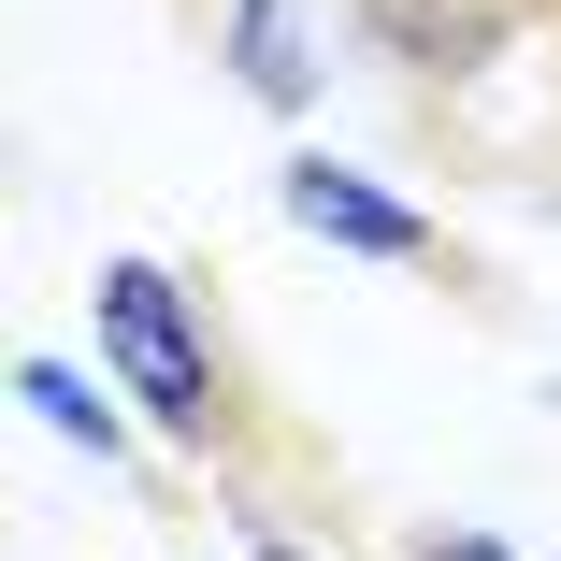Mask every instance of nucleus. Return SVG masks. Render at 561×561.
Listing matches in <instances>:
<instances>
[{
    "instance_id": "1",
    "label": "nucleus",
    "mask_w": 561,
    "mask_h": 561,
    "mask_svg": "<svg viewBox=\"0 0 561 561\" xmlns=\"http://www.w3.org/2000/svg\"><path fill=\"white\" fill-rule=\"evenodd\" d=\"M87 346L159 432V461H202L216 490L260 476V403H245V360H231V317L202 302V274H173L159 245H101L87 260Z\"/></svg>"
},
{
    "instance_id": "2",
    "label": "nucleus",
    "mask_w": 561,
    "mask_h": 561,
    "mask_svg": "<svg viewBox=\"0 0 561 561\" xmlns=\"http://www.w3.org/2000/svg\"><path fill=\"white\" fill-rule=\"evenodd\" d=\"M274 216H288L302 245L360 260V274H417V288H476V302H490V274L461 260V231H446L432 202H403L389 173L331 159V145H288V159H274Z\"/></svg>"
},
{
    "instance_id": "3",
    "label": "nucleus",
    "mask_w": 561,
    "mask_h": 561,
    "mask_svg": "<svg viewBox=\"0 0 561 561\" xmlns=\"http://www.w3.org/2000/svg\"><path fill=\"white\" fill-rule=\"evenodd\" d=\"M346 30H360L417 101H461V87L533 30V0H346Z\"/></svg>"
},
{
    "instance_id": "4",
    "label": "nucleus",
    "mask_w": 561,
    "mask_h": 561,
    "mask_svg": "<svg viewBox=\"0 0 561 561\" xmlns=\"http://www.w3.org/2000/svg\"><path fill=\"white\" fill-rule=\"evenodd\" d=\"M15 417H30L44 446H72V461L159 490V432H145V403H130L116 375H87L72 346H15Z\"/></svg>"
},
{
    "instance_id": "5",
    "label": "nucleus",
    "mask_w": 561,
    "mask_h": 561,
    "mask_svg": "<svg viewBox=\"0 0 561 561\" xmlns=\"http://www.w3.org/2000/svg\"><path fill=\"white\" fill-rule=\"evenodd\" d=\"M202 44H216V87H245L260 116H317L331 101V58H317V0H202Z\"/></svg>"
},
{
    "instance_id": "6",
    "label": "nucleus",
    "mask_w": 561,
    "mask_h": 561,
    "mask_svg": "<svg viewBox=\"0 0 561 561\" xmlns=\"http://www.w3.org/2000/svg\"><path fill=\"white\" fill-rule=\"evenodd\" d=\"M216 533H231V561H346V547H331V533H302L260 476H231V490H216Z\"/></svg>"
},
{
    "instance_id": "7",
    "label": "nucleus",
    "mask_w": 561,
    "mask_h": 561,
    "mask_svg": "<svg viewBox=\"0 0 561 561\" xmlns=\"http://www.w3.org/2000/svg\"><path fill=\"white\" fill-rule=\"evenodd\" d=\"M403 561H533L518 533H490V518H417L403 533Z\"/></svg>"
},
{
    "instance_id": "8",
    "label": "nucleus",
    "mask_w": 561,
    "mask_h": 561,
    "mask_svg": "<svg viewBox=\"0 0 561 561\" xmlns=\"http://www.w3.org/2000/svg\"><path fill=\"white\" fill-rule=\"evenodd\" d=\"M173 561H202V547H173Z\"/></svg>"
}]
</instances>
